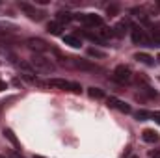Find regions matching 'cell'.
I'll use <instances>...</instances> for the list:
<instances>
[{"label": "cell", "mask_w": 160, "mask_h": 158, "mask_svg": "<svg viewBox=\"0 0 160 158\" xmlns=\"http://www.w3.org/2000/svg\"><path fill=\"white\" fill-rule=\"evenodd\" d=\"M30 67H32L36 73H45V75L54 71V63H52L48 58L41 56V54H34V56L30 58Z\"/></svg>", "instance_id": "1"}, {"label": "cell", "mask_w": 160, "mask_h": 158, "mask_svg": "<svg viewBox=\"0 0 160 158\" xmlns=\"http://www.w3.org/2000/svg\"><path fill=\"white\" fill-rule=\"evenodd\" d=\"M43 86H47V87H56V89H71V91H75V93H80V91H82L80 84L69 82V80H63V78H50V80H47V82H43Z\"/></svg>", "instance_id": "2"}, {"label": "cell", "mask_w": 160, "mask_h": 158, "mask_svg": "<svg viewBox=\"0 0 160 158\" xmlns=\"http://www.w3.org/2000/svg\"><path fill=\"white\" fill-rule=\"evenodd\" d=\"M112 78L116 82H119V84H128L132 80V71L127 65H118L114 69V73H112Z\"/></svg>", "instance_id": "3"}, {"label": "cell", "mask_w": 160, "mask_h": 158, "mask_svg": "<svg viewBox=\"0 0 160 158\" xmlns=\"http://www.w3.org/2000/svg\"><path fill=\"white\" fill-rule=\"evenodd\" d=\"M75 19L84 22L86 26H101L102 24V19L99 15H93V13H84V15H75Z\"/></svg>", "instance_id": "4"}, {"label": "cell", "mask_w": 160, "mask_h": 158, "mask_svg": "<svg viewBox=\"0 0 160 158\" xmlns=\"http://www.w3.org/2000/svg\"><path fill=\"white\" fill-rule=\"evenodd\" d=\"M130 37H132V43L134 45H149L151 39L147 37V34H145V30H142V28H132L130 30Z\"/></svg>", "instance_id": "5"}, {"label": "cell", "mask_w": 160, "mask_h": 158, "mask_svg": "<svg viewBox=\"0 0 160 158\" xmlns=\"http://www.w3.org/2000/svg\"><path fill=\"white\" fill-rule=\"evenodd\" d=\"M106 104H108L110 108H116V110H119V112H123V114H130V112H132L128 104H125L123 101H119V99H116V97H108V99H106Z\"/></svg>", "instance_id": "6"}, {"label": "cell", "mask_w": 160, "mask_h": 158, "mask_svg": "<svg viewBox=\"0 0 160 158\" xmlns=\"http://www.w3.org/2000/svg\"><path fill=\"white\" fill-rule=\"evenodd\" d=\"M19 7H21V9H22L30 19H34V21H41V17H43L39 11L36 9V6H30V4H26V2H21V4H19Z\"/></svg>", "instance_id": "7"}, {"label": "cell", "mask_w": 160, "mask_h": 158, "mask_svg": "<svg viewBox=\"0 0 160 158\" xmlns=\"http://www.w3.org/2000/svg\"><path fill=\"white\" fill-rule=\"evenodd\" d=\"M26 43H28V47H30L32 50H36V54H39V52H45V50H48L47 43H45L43 39H36V37H32V39H28Z\"/></svg>", "instance_id": "8"}, {"label": "cell", "mask_w": 160, "mask_h": 158, "mask_svg": "<svg viewBox=\"0 0 160 158\" xmlns=\"http://www.w3.org/2000/svg\"><path fill=\"white\" fill-rule=\"evenodd\" d=\"M63 43L69 45V47H73V48H80V47H82L80 37L78 36H75V34H67V36H63Z\"/></svg>", "instance_id": "9"}, {"label": "cell", "mask_w": 160, "mask_h": 158, "mask_svg": "<svg viewBox=\"0 0 160 158\" xmlns=\"http://www.w3.org/2000/svg\"><path fill=\"white\" fill-rule=\"evenodd\" d=\"M134 60H138V62L143 63V65H155V58L149 56V54H145V52H138V54H134Z\"/></svg>", "instance_id": "10"}, {"label": "cell", "mask_w": 160, "mask_h": 158, "mask_svg": "<svg viewBox=\"0 0 160 158\" xmlns=\"http://www.w3.org/2000/svg\"><path fill=\"white\" fill-rule=\"evenodd\" d=\"M4 138H6V140H8V141L17 149V151L21 149V143H19V140H17V136L13 134V130H11V128H6V130H4Z\"/></svg>", "instance_id": "11"}, {"label": "cell", "mask_w": 160, "mask_h": 158, "mask_svg": "<svg viewBox=\"0 0 160 158\" xmlns=\"http://www.w3.org/2000/svg\"><path fill=\"white\" fill-rule=\"evenodd\" d=\"M73 63H75V67L84 69V71H95V69H97L93 63H89V62H86V60H80V58H75V60H73Z\"/></svg>", "instance_id": "12"}, {"label": "cell", "mask_w": 160, "mask_h": 158, "mask_svg": "<svg viewBox=\"0 0 160 158\" xmlns=\"http://www.w3.org/2000/svg\"><path fill=\"white\" fill-rule=\"evenodd\" d=\"M142 138H143V141H147V143H155V141H158V134H157L155 130H151V128L143 130Z\"/></svg>", "instance_id": "13"}, {"label": "cell", "mask_w": 160, "mask_h": 158, "mask_svg": "<svg viewBox=\"0 0 160 158\" xmlns=\"http://www.w3.org/2000/svg\"><path fill=\"white\" fill-rule=\"evenodd\" d=\"M47 30H48V34H52V36H60V34H62V24L56 22V21H52V22L47 24Z\"/></svg>", "instance_id": "14"}, {"label": "cell", "mask_w": 160, "mask_h": 158, "mask_svg": "<svg viewBox=\"0 0 160 158\" xmlns=\"http://www.w3.org/2000/svg\"><path fill=\"white\" fill-rule=\"evenodd\" d=\"M75 17L71 15V13H65V11H60V13H56V22H60V24H63V22H71Z\"/></svg>", "instance_id": "15"}, {"label": "cell", "mask_w": 160, "mask_h": 158, "mask_svg": "<svg viewBox=\"0 0 160 158\" xmlns=\"http://www.w3.org/2000/svg\"><path fill=\"white\" fill-rule=\"evenodd\" d=\"M88 95H89L91 99H104V91L99 89V87H89V89H88Z\"/></svg>", "instance_id": "16"}, {"label": "cell", "mask_w": 160, "mask_h": 158, "mask_svg": "<svg viewBox=\"0 0 160 158\" xmlns=\"http://www.w3.org/2000/svg\"><path fill=\"white\" fill-rule=\"evenodd\" d=\"M134 116H136V119H138V121H145V119H151V117H153V112H149V110H138Z\"/></svg>", "instance_id": "17"}, {"label": "cell", "mask_w": 160, "mask_h": 158, "mask_svg": "<svg viewBox=\"0 0 160 158\" xmlns=\"http://www.w3.org/2000/svg\"><path fill=\"white\" fill-rule=\"evenodd\" d=\"M88 54H89V56H95V58H106V52H104V50H99V48H95V47H89V48H88Z\"/></svg>", "instance_id": "18"}, {"label": "cell", "mask_w": 160, "mask_h": 158, "mask_svg": "<svg viewBox=\"0 0 160 158\" xmlns=\"http://www.w3.org/2000/svg\"><path fill=\"white\" fill-rule=\"evenodd\" d=\"M125 28H128V22H127V21H121L119 24L114 28V30H116V36H123V34H125Z\"/></svg>", "instance_id": "19"}, {"label": "cell", "mask_w": 160, "mask_h": 158, "mask_svg": "<svg viewBox=\"0 0 160 158\" xmlns=\"http://www.w3.org/2000/svg\"><path fill=\"white\" fill-rule=\"evenodd\" d=\"M142 93H145V95H147V97H151V99H153V97H155V99L158 97V93H157L155 89H151L149 86H145V87H142Z\"/></svg>", "instance_id": "20"}, {"label": "cell", "mask_w": 160, "mask_h": 158, "mask_svg": "<svg viewBox=\"0 0 160 158\" xmlns=\"http://www.w3.org/2000/svg\"><path fill=\"white\" fill-rule=\"evenodd\" d=\"M151 41L155 43V47H160V30H153V36H151Z\"/></svg>", "instance_id": "21"}, {"label": "cell", "mask_w": 160, "mask_h": 158, "mask_svg": "<svg viewBox=\"0 0 160 158\" xmlns=\"http://www.w3.org/2000/svg\"><path fill=\"white\" fill-rule=\"evenodd\" d=\"M106 11H108V15H114V13H118V6H108Z\"/></svg>", "instance_id": "22"}, {"label": "cell", "mask_w": 160, "mask_h": 158, "mask_svg": "<svg viewBox=\"0 0 160 158\" xmlns=\"http://www.w3.org/2000/svg\"><path fill=\"white\" fill-rule=\"evenodd\" d=\"M149 156L151 158H160V149H157V151H149Z\"/></svg>", "instance_id": "23"}, {"label": "cell", "mask_w": 160, "mask_h": 158, "mask_svg": "<svg viewBox=\"0 0 160 158\" xmlns=\"http://www.w3.org/2000/svg\"><path fill=\"white\" fill-rule=\"evenodd\" d=\"M151 119H155V121L160 125V112H153V117H151Z\"/></svg>", "instance_id": "24"}, {"label": "cell", "mask_w": 160, "mask_h": 158, "mask_svg": "<svg viewBox=\"0 0 160 158\" xmlns=\"http://www.w3.org/2000/svg\"><path fill=\"white\" fill-rule=\"evenodd\" d=\"M11 158H24V156H22V155H19V153L15 151V153H11Z\"/></svg>", "instance_id": "25"}, {"label": "cell", "mask_w": 160, "mask_h": 158, "mask_svg": "<svg viewBox=\"0 0 160 158\" xmlns=\"http://www.w3.org/2000/svg\"><path fill=\"white\" fill-rule=\"evenodd\" d=\"M157 60H158V63H160V54H158V56H157Z\"/></svg>", "instance_id": "26"}, {"label": "cell", "mask_w": 160, "mask_h": 158, "mask_svg": "<svg viewBox=\"0 0 160 158\" xmlns=\"http://www.w3.org/2000/svg\"><path fill=\"white\" fill-rule=\"evenodd\" d=\"M130 158H140V156H130Z\"/></svg>", "instance_id": "27"}, {"label": "cell", "mask_w": 160, "mask_h": 158, "mask_svg": "<svg viewBox=\"0 0 160 158\" xmlns=\"http://www.w3.org/2000/svg\"><path fill=\"white\" fill-rule=\"evenodd\" d=\"M34 158H43V156H34Z\"/></svg>", "instance_id": "28"}, {"label": "cell", "mask_w": 160, "mask_h": 158, "mask_svg": "<svg viewBox=\"0 0 160 158\" xmlns=\"http://www.w3.org/2000/svg\"><path fill=\"white\" fill-rule=\"evenodd\" d=\"M0 158H6V156H2V155H0Z\"/></svg>", "instance_id": "29"}]
</instances>
